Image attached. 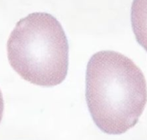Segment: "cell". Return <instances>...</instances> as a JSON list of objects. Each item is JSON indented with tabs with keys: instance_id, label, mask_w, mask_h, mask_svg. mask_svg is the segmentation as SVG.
Listing matches in <instances>:
<instances>
[{
	"instance_id": "obj_2",
	"label": "cell",
	"mask_w": 147,
	"mask_h": 140,
	"mask_svg": "<svg viewBox=\"0 0 147 140\" xmlns=\"http://www.w3.org/2000/svg\"><path fill=\"white\" fill-rule=\"evenodd\" d=\"M8 59L24 80L43 87L66 79L69 45L66 33L53 15L35 12L21 19L7 42Z\"/></svg>"
},
{
	"instance_id": "obj_3",
	"label": "cell",
	"mask_w": 147,
	"mask_h": 140,
	"mask_svg": "<svg viewBox=\"0 0 147 140\" xmlns=\"http://www.w3.org/2000/svg\"><path fill=\"white\" fill-rule=\"evenodd\" d=\"M132 25L138 42L147 52V0H134L132 7Z\"/></svg>"
},
{
	"instance_id": "obj_4",
	"label": "cell",
	"mask_w": 147,
	"mask_h": 140,
	"mask_svg": "<svg viewBox=\"0 0 147 140\" xmlns=\"http://www.w3.org/2000/svg\"><path fill=\"white\" fill-rule=\"evenodd\" d=\"M3 113H4V98L1 90H0V122L2 120Z\"/></svg>"
},
{
	"instance_id": "obj_1",
	"label": "cell",
	"mask_w": 147,
	"mask_h": 140,
	"mask_svg": "<svg viewBox=\"0 0 147 140\" xmlns=\"http://www.w3.org/2000/svg\"><path fill=\"white\" fill-rule=\"evenodd\" d=\"M85 96L96 126L107 134L120 135L132 128L145 110L146 80L128 57L101 51L88 62Z\"/></svg>"
}]
</instances>
